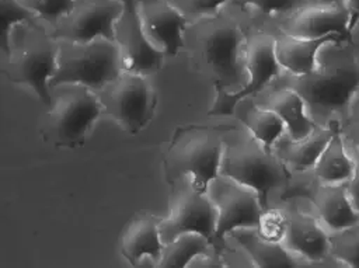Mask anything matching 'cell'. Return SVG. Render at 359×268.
Masks as SVG:
<instances>
[{
    "label": "cell",
    "instance_id": "obj_10",
    "mask_svg": "<svg viewBox=\"0 0 359 268\" xmlns=\"http://www.w3.org/2000/svg\"><path fill=\"white\" fill-rule=\"evenodd\" d=\"M125 11V0H88L53 28L60 42L86 43L100 38L116 42V27Z\"/></svg>",
    "mask_w": 359,
    "mask_h": 268
},
{
    "label": "cell",
    "instance_id": "obj_27",
    "mask_svg": "<svg viewBox=\"0 0 359 268\" xmlns=\"http://www.w3.org/2000/svg\"><path fill=\"white\" fill-rule=\"evenodd\" d=\"M330 255L359 268V223L330 234Z\"/></svg>",
    "mask_w": 359,
    "mask_h": 268
},
{
    "label": "cell",
    "instance_id": "obj_32",
    "mask_svg": "<svg viewBox=\"0 0 359 268\" xmlns=\"http://www.w3.org/2000/svg\"><path fill=\"white\" fill-rule=\"evenodd\" d=\"M344 3V6L346 7V10L349 11L351 15V21H349V29L353 31L355 25L359 21V0H341Z\"/></svg>",
    "mask_w": 359,
    "mask_h": 268
},
{
    "label": "cell",
    "instance_id": "obj_3",
    "mask_svg": "<svg viewBox=\"0 0 359 268\" xmlns=\"http://www.w3.org/2000/svg\"><path fill=\"white\" fill-rule=\"evenodd\" d=\"M290 170L273 153L266 150L252 135L223 146L220 175L252 189L268 212V194L286 187Z\"/></svg>",
    "mask_w": 359,
    "mask_h": 268
},
{
    "label": "cell",
    "instance_id": "obj_17",
    "mask_svg": "<svg viewBox=\"0 0 359 268\" xmlns=\"http://www.w3.org/2000/svg\"><path fill=\"white\" fill-rule=\"evenodd\" d=\"M282 244L307 261H321L330 255V234L318 222L299 209H286L282 215Z\"/></svg>",
    "mask_w": 359,
    "mask_h": 268
},
{
    "label": "cell",
    "instance_id": "obj_8",
    "mask_svg": "<svg viewBox=\"0 0 359 268\" xmlns=\"http://www.w3.org/2000/svg\"><path fill=\"white\" fill-rule=\"evenodd\" d=\"M208 194L217 210L216 232L212 240L216 253L223 250L224 236L231 232L237 229H262L266 212L258 195L248 187L219 175L209 184Z\"/></svg>",
    "mask_w": 359,
    "mask_h": 268
},
{
    "label": "cell",
    "instance_id": "obj_34",
    "mask_svg": "<svg viewBox=\"0 0 359 268\" xmlns=\"http://www.w3.org/2000/svg\"><path fill=\"white\" fill-rule=\"evenodd\" d=\"M353 125H356V126H355L353 130H352L353 138L349 140V143L352 145L353 149H356V150L359 152V123H353Z\"/></svg>",
    "mask_w": 359,
    "mask_h": 268
},
{
    "label": "cell",
    "instance_id": "obj_23",
    "mask_svg": "<svg viewBox=\"0 0 359 268\" xmlns=\"http://www.w3.org/2000/svg\"><path fill=\"white\" fill-rule=\"evenodd\" d=\"M311 171L318 181L325 184H341L349 181L353 173V159L346 150L341 122L335 126L328 145L313 166Z\"/></svg>",
    "mask_w": 359,
    "mask_h": 268
},
{
    "label": "cell",
    "instance_id": "obj_15",
    "mask_svg": "<svg viewBox=\"0 0 359 268\" xmlns=\"http://www.w3.org/2000/svg\"><path fill=\"white\" fill-rule=\"evenodd\" d=\"M137 11L149 41L165 58H174L185 43L188 17L170 0H137Z\"/></svg>",
    "mask_w": 359,
    "mask_h": 268
},
{
    "label": "cell",
    "instance_id": "obj_2",
    "mask_svg": "<svg viewBox=\"0 0 359 268\" xmlns=\"http://www.w3.org/2000/svg\"><path fill=\"white\" fill-rule=\"evenodd\" d=\"M286 79V87L303 98L307 109L334 112L349 107L359 90V65L348 58L317 56L314 70L300 76L287 73Z\"/></svg>",
    "mask_w": 359,
    "mask_h": 268
},
{
    "label": "cell",
    "instance_id": "obj_20",
    "mask_svg": "<svg viewBox=\"0 0 359 268\" xmlns=\"http://www.w3.org/2000/svg\"><path fill=\"white\" fill-rule=\"evenodd\" d=\"M255 104L272 109L283 121L287 136L293 140L309 136L317 126L307 114L303 98L290 87L275 88L264 94Z\"/></svg>",
    "mask_w": 359,
    "mask_h": 268
},
{
    "label": "cell",
    "instance_id": "obj_25",
    "mask_svg": "<svg viewBox=\"0 0 359 268\" xmlns=\"http://www.w3.org/2000/svg\"><path fill=\"white\" fill-rule=\"evenodd\" d=\"M248 132L269 152L286 132L283 121L272 109L254 104L240 116Z\"/></svg>",
    "mask_w": 359,
    "mask_h": 268
},
{
    "label": "cell",
    "instance_id": "obj_4",
    "mask_svg": "<svg viewBox=\"0 0 359 268\" xmlns=\"http://www.w3.org/2000/svg\"><path fill=\"white\" fill-rule=\"evenodd\" d=\"M195 34L199 53L212 69L215 83L224 90L240 86L244 79L247 39L240 22L219 11L215 15L199 18Z\"/></svg>",
    "mask_w": 359,
    "mask_h": 268
},
{
    "label": "cell",
    "instance_id": "obj_5",
    "mask_svg": "<svg viewBox=\"0 0 359 268\" xmlns=\"http://www.w3.org/2000/svg\"><path fill=\"white\" fill-rule=\"evenodd\" d=\"M62 90L52 100L46 119V135L57 146L77 147L104 112L98 94L81 84L59 86Z\"/></svg>",
    "mask_w": 359,
    "mask_h": 268
},
{
    "label": "cell",
    "instance_id": "obj_13",
    "mask_svg": "<svg viewBox=\"0 0 359 268\" xmlns=\"http://www.w3.org/2000/svg\"><path fill=\"white\" fill-rule=\"evenodd\" d=\"M217 222V210L208 192L189 187L182 189L175 199L172 209L158 223L160 236L164 244L184 233H199L212 243Z\"/></svg>",
    "mask_w": 359,
    "mask_h": 268
},
{
    "label": "cell",
    "instance_id": "obj_22",
    "mask_svg": "<svg viewBox=\"0 0 359 268\" xmlns=\"http://www.w3.org/2000/svg\"><path fill=\"white\" fill-rule=\"evenodd\" d=\"M121 254L130 265H136L143 257L160 261L164 243L160 236L158 223L151 217H137L129 223L121 237Z\"/></svg>",
    "mask_w": 359,
    "mask_h": 268
},
{
    "label": "cell",
    "instance_id": "obj_33",
    "mask_svg": "<svg viewBox=\"0 0 359 268\" xmlns=\"http://www.w3.org/2000/svg\"><path fill=\"white\" fill-rule=\"evenodd\" d=\"M348 109H349V122L359 123V95L352 98Z\"/></svg>",
    "mask_w": 359,
    "mask_h": 268
},
{
    "label": "cell",
    "instance_id": "obj_14",
    "mask_svg": "<svg viewBox=\"0 0 359 268\" xmlns=\"http://www.w3.org/2000/svg\"><path fill=\"white\" fill-rule=\"evenodd\" d=\"M116 42L122 51L125 70L147 76L161 69L165 55L146 36L137 0H125V11L116 27Z\"/></svg>",
    "mask_w": 359,
    "mask_h": 268
},
{
    "label": "cell",
    "instance_id": "obj_6",
    "mask_svg": "<svg viewBox=\"0 0 359 268\" xmlns=\"http://www.w3.org/2000/svg\"><path fill=\"white\" fill-rule=\"evenodd\" d=\"M104 112L126 132L135 135L151 121L157 104V94L144 74L123 70L98 95Z\"/></svg>",
    "mask_w": 359,
    "mask_h": 268
},
{
    "label": "cell",
    "instance_id": "obj_12",
    "mask_svg": "<svg viewBox=\"0 0 359 268\" xmlns=\"http://www.w3.org/2000/svg\"><path fill=\"white\" fill-rule=\"evenodd\" d=\"M294 196L307 198L313 203L321 222L332 232L359 223V212L353 208L348 195V182L325 184L318 181L311 171L310 180L292 182L289 178L283 198L290 199Z\"/></svg>",
    "mask_w": 359,
    "mask_h": 268
},
{
    "label": "cell",
    "instance_id": "obj_30",
    "mask_svg": "<svg viewBox=\"0 0 359 268\" xmlns=\"http://www.w3.org/2000/svg\"><path fill=\"white\" fill-rule=\"evenodd\" d=\"M230 0H177L174 4L184 13L198 18H205L222 11V7Z\"/></svg>",
    "mask_w": 359,
    "mask_h": 268
},
{
    "label": "cell",
    "instance_id": "obj_31",
    "mask_svg": "<svg viewBox=\"0 0 359 268\" xmlns=\"http://www.w3.org/2000/svg\"><path fill=\"white\" fill-rule=\"evenodd\" d=\"M351 156L353 159V173L348 181V195L353 208L359 212V152L353 149Z\"/></svg>",
    "mask_w": 359,
    "mask_h": 268
},
{
    "label": "cell",
    "instance_id": "obj_24",
    "mask_svg": "<svg viewBox=\"0 0 359 268\" xmlns=\"http://www.w3.org/2000/svg\"><path fill=\"white\" fill-rule=\"evenodd\" d=\"M215 251L210 240L199 233H184L164 244L157 262L161 268H182L196 257H208Z\"/></svg>",
    "mask_w": 359,
    "mask_h": 268
},
{
    "label": "cell",
    "instance_id": "obj_9",
    "mask_svg": "<svg viewBox=\"0 0 359 268\" xmlns=\"http://www.w3.org/2000/svg\"><path fill=\"white\" fill-rule=\"evenodd\" d=\"M224 142L216 132L195 128L177 139L171 149L174 168L189 177L191 185L208 192L209 184L220 175Z\"/></svg>",
    "mask_w": 359,
    "mask_h": 268
},
{
    "label": "cell",
    "instance_id": "obj_28",
    "mask_svg": "<svg viewBox=\"0 0 359 268\" xmlns=\"http://www.w3.org/2000/svg\"><path fill=\"white\" fill-rule=\"evenodd\" d=\"M31 8L39 21L53 28L67 18L79 6V0H22Z\"/></svg>",
    "mask_w": 359,
    "mask_h": 268
},
{
    "label": "cell",
    "instance_id": "obj_21",
    "mask_svg": "<svg viewBox=\"0 0 359 268\" xmlns=\"http://www.w3.org/2000/svg\"><path fill=\"white\" fill-rule=\"evenodd\" d=\"M230 234L247 253L255 267L290 268L299 265L292 251L282 243L264 236L257 229H237Z\"/></svg>",
    "mask_w": 359,
    "mask_h": 268
},
{
    "label": "cell",
    "instance_id": "obj_11",
    "mask_svg": "<svg viewBox=\"0 0 359 268\" xmlns=\"http://www.w3.org/2000/svg\"><path fill=\"white\" fill-rule=\"evenodd\" d=\"M60 43L50 34L28 39L18 55H11L8 77L14 83L28 86L43 105H52L49 81L57 69Z\"/></svg>",
    "mask_w": 359,
    "mask_h": 268
},
{
    "label": "cell",
    "instance_id": "obj_18",
    "mask_svg": "<svg viewBox=\"0 0 359 268\" xmlns=\"http://www.w3.org/2000/svg\"><path fill=\"white\" fill-rule=\"evenodd\" d=\"M275 38L276 58L279 65L287 73L296 76L310 73L316 69L317 56L327 43H346V41L338 34H331L321 38H300L276 29Z\"/></svg>",
    "mask_w": 359,
    "mask_h": 268
},
{
    "label": "cell",
    "instance_id": "obj_19",
    "mask_svg": "<svg viewBox=\"0 0 359 268\" xmlns=\"http://www.w3.org/2000/svg\"><path fill=\"white\" fill-rule=\"evenodd\" d=\"M338 123L339 119L332 118L327 126L318 125L309 136L299 140H293L289 136L287 139L280 138L272 152L292 173L310 171L328 145Z\"/></svg>",
    "mask_w": 359,
    "mask_h": 268
},
{
    "label": "cell",
    "instance_id": "obj_16",
    "mask_svg": "<svg viewBox=\"0 0 359 268\" xmlns=\"http://www.w3.org/2000/svg\"><path fill=\"white\" fill-rule=\"evenodd\" d=\"M349 11L338 0L331 6L309 4L292 14L280 17L278 31L300 38H321L338 34L346 43H351L352 31L349 29Z\"/></svg>",
    "mask_w": 359,
    "mask_h": 268
},
{
    "label": "cell",
    "instance_id": "obj_35",
    "mask_svg": "<svg viewBox=\"0 0 359 268\" xmlns=\"http://www.w3.org/2000/svg\"><path fill=\"white\" fill-rule=\"evenodd\" d=\"M310 4H316V6H331L335 4L338 0H309Z\"/></svg>",
    "mask_w": 359,
    "mask_h": 268
},
{
    "label": "cell",
    "instance_id": "obj_7",
    "mask_svg": "<svg viewBox=\"0 0 359 268\" xmlns=\"http://www.w3.org/2000/svg\"><path fill=\"white\" fill-rule=\"evenodd\" d=\"M245 69L250 73L248 83L234 93L224 91L215 83L216 101L208 111L209 116H229L241 100L262 91V88L280 74L282 66L276 58V38L273 32L255 31L247 36L244 45Z\"/></svg>",
    "mask_w": 359,
    "mask_h": 268
},
{
    "label": "cell",
    "instance_id": "obj_29",
    "mask_svg": "<svg viewBox=\"0 0 359 268\" xmlns=\"http://www.w3.org/2000/svg\"><path fill=\"white\" fill-rule=\"evenodd\" d=\"M233 6L250 7L264 15L285 17L310 4L309 0H230Z\"/></svg>",
    "mask_w": 359,
    "mask_h": 268
},
{
    "label": "cell",
    "instance_id": "obj_26",
    "mask_svg": "<svg viewBox=\"0 0 359 268\" xmlns=\"http://www.w3.org/2000/svg\"><path fill=\"white\" fill-rule=\"evenodd\" d=\"M38 17L22 0H0V48L6 56H11V35L17 25L39 27Z\"/></svg>",
    "mask_w": 359,
    "mask_h": 268
},
{
    "label": "cell",
    "instance_id": "obj_1",
    "mask_svg": "<svg viewBox=\"0 0 359 268\" xmlns=\"http://www.w3.org/2000/svg\"><path fill=\"white\" fill-rule=\"evenodd\" d=\"M123 70L122 51L115 41L100 38L86 43L62 42L57 69L49 86L52 90L65 84H81L94 91L102 90Z\"/></svg>",
    "mask_w": 359,
    "mask_h": 268
}]
</instances>
